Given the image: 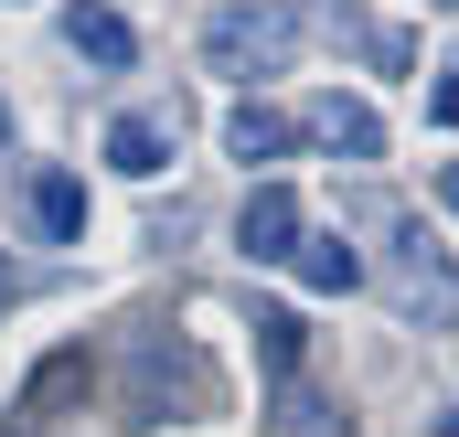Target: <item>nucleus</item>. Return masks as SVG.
I'll return each instance as SVG.
<instances>
[{
  "mask_svg": "<svg viewBox=\"0 0 459 437\" xmlns=\"http://www.w3.org/2000/svg\"><path fill=\"white\" fill-rule=\"evenodd\" d=\"M289 54H299V11L289 0H225L204 21V64L214 75H289Z\"/></svg>",
  "mask_w": 459,
  "mask_h": 437,
  "instance_id": "1",
  "label": "nucleus"
},
{
  "mask_svg": "<svg viewBox=\"0 0 459 437\" xmlns=\"http://www.w3.org/2000/svg\"><path fill=\"white\" fill-rule=\"evenodd\" d=\"M171 395H182V406H204L214 384H204V363H193L182 341H139V352H128V416H139V427H160V416H171Z\"/></svg>",
  "mask_w": 459,
  "mask_h": 437,
  "instance_id": "2",
  "label": "nucleus"
},
{
  "mask_svg": "<svg viewBox=\"0 0 459 437\" xmlns=\"http://www.w3.org/2000/svg\"><path fill=\"white\" fill-rule=\"evenodd\" d=\"M299 235H310V224H299V193H289V182H256V193H246V214H235V256H246V267H289Z\"/></svg>",
  "mask_w": 459,
  "mask_h": 437,
  "instance_id": "3",
  "label": "nucleus"
},
{
  "mask_svg": "<svg viewBox=\"0 0 459 437\" xmlns=\"http://www.w3.org/2000/svg\"><path fill=\"white\" fill-rule=\"evenodd\" d=\"M299 139H321V150H342V160H385V117L363 107V97H310V117H299Z\"/></svg>",
  "mask_w": 459,
  "mask_h": 437,
  "instance_id": "4",
  "label": "nucleus"
},
{
  "mask_svg": "<svg viewBox=\"0 0 459 437\" xmlns=\"http://www.w3.org/2000/svg\"><path fill=\"white\" fill-rule=\"evenodd\" d=\"M171 150H182V128H171L160 107H128V117L108 128V171H128V182H160Z\"/></svg>",
  "mask_w": 459,
  "mask_h": 437,
  "instance_id": "5",
  "label": "nucleus"
},
{
  "mask_svg": "<svg viewBox=\"0 0 459 437\" xmlns=\"http://www.w3.org/2000/svg\"><path fill=\"white\" fill-rule=\"evenodd\" d=\"M65 54H86V64H139V32L117 21L108 0H75V11H65Z\"/></svg>",
  "mask_w": 459,
  "mask_h": 437,
  "instance_id": "6",
  "label": "nucleus"
},
{
  "mask_svg": "<svg viewBox=\"0 0 459 437\" xmlns=\"http://www.w3.org/2000/svg\"><path fill=\"white\" fill-rule=\"evenodd\" d=\"M225 150L246 160V171H256V160H289V150H299V117H278V107H256V97H246V107L225 117Z\"/></svg>",
  "mask_w": 459,
  "mask_h": 437,
  "instance_id": "7",
  "label": "nucleus"
},
{
  "mask_svg": "<svg viewBox=\"0 0 459 437\" xmlns=\"http://www.w3.org/2000/svg\"><path fill=\"white\" fill-rule=\"evenodd\" d=\"M289 267H299V288H310V299H342V288H363V256H352L342 235H299V256H289Z\"/></svg>",
  "mask_w": 459,
  "mask_h": 437,
  "instance_id": "8",
  "label": "nucleus"
},
{
  "mask_svg": "<svg viewBox=\"0 0 459 437\" xmlns=\"http://www.w3.org/2000/svg\"><path fill=\"white\" fill-rule=\"evenodd\" d=\"M32 224H43L54 245H75V235H86V182H75V171H32Z\"/></svg>",
  "mask_w": 459,
  "mask_h": 437,
  "instance_id": "9",
  "label": "nucleus"
},
{
  "mask_svg": "<svg viewBox=\"0 0 459 437\" xmlns=\"http://www.w3.org/2000/svg\"><path fill=\"white\" fill-rule=\"evenodd\" d=\"M256 363H267V373H289V363H299V321H289V310H267V321H256Z\"/></svg>",
  "mask_w": 459,
  "mask_h": 437,
  "instance_id": "10",
  "label": "nucleus"
},
{
  "mask_svg": "<svg viewBox=\"0 0 459 437\" xmlns=\"http://www.w3.org/2000/svg\"><path fill=\"white\" fill-rule=\"evenodd\" d=\"M428 117H438V128H459V75H438V86H428Z\"/></svg>",
  "mask_w": 459,
  "mask_h": 437,
  "instance_id": "11",
  "label": "nucleus"
},
{
  "mask_svg": "<svg viewBox=\"0 0 459 437\" xmlns=\"http://www.w3.org/2000/svg\"><path fill=\"white\" fill-rule=\"evenodd\" d=\"M428 437H459V406H449V416H428Z\"/></svg>",
  "mask_w": 459,
  "mask_h": 437,
  "instance_id": "12",
  "label": "nucleus"
},
{
  "mask_svg": "<svg viewBox=\"0 0 459 437\" xmlns=\"http://www.w3.org/2000/svg\"><path fill=\"white\" fill-rule=\"evenodd\" d=\"M438 193H449V203H459V160H449V171H438Z\"/></svg>",
  "mask_w": 459,
  "mask_h": 437,
  "instance_id": "13",
  "label": "nucleus"
},
{
  "mask_svg": "<svg viewBox=\"0 0 459 437\" xmlns=\"http://www.w3.org/2000/svg\"><path fill=\"white\" fill-rule=\"evenodd\" d=\"M0 299H11V267H0Z\"/></svg>",
  "mask_w": 459,
  "mask_h": 437,
  "instance_id": "14",
  "label": "nucleus"
},
{
  "mask_svg": "<svg viewBox=\"0 0 459 437\" xmlns=\"http://www.w3.org/2000/svg\"><path fill=\"white\" fill-rule=\"evenodd\" d=\"M0 139H11V107H0Z\"/></svg>",
  "mask_w": 459,
  "mask_h": 437,
  "instance_id": "15",
  "label": "nucleus"
}]
</instances>
